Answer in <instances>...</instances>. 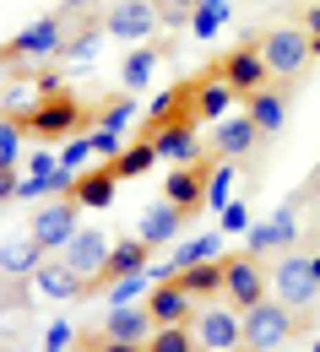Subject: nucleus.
Returning <instances> with one entry per match:
<instances>
[{
  "mask_svg": "<svg viewBox=\"0 0 320 352\" xmlns=\"http://www.w3.org/2000/svg\"><path fill=\"white\" fill-rule=\"evenodd\" d=\"M266 282H272V293L293 309V314L315 309V298H320V276H315V265H310V255H299V250H282Z\"/></svg>",
  "mask_w": 320,
  "mask_h": 352,
  "instance_id": "obj_1",
  "label": "nucleus"
},
{
  "mask_svg": "<svg viewBox=\"0 0 320 352\" xmlns=\"http://www.w3.org/2000/svg\"><path fill=\"white\" fill-rule=\"evenodd\" d=\"M299 331V314L282 304V298H261V304L244 309V347H282L288 336Z\"/></svg>",
  "mask_w": 320,
  "mask_h": 352,
  "instance_id": "obj_2",
  "label": "nucleus"
},
{
  "mask_svg": "<svg viewBox=\"0 0 320 352\" xmlns=\"http://www.w3.org/2000/svg\"><path fill=\"white\" fill-rule=\"evenodd\" d=\"M255 49H261V60H266L272 76H299V71L315 60V49H310V33H304V28H277V33H266Z\"/></svg>",
  "mask_w": 320,
  "mask_h": 352,
  "instance_id": "obj_3",
  "label": "nucleus"
},
{
  "mask_svg": "<svg viewBox=\"0 0 320 352\" xmlns=\"http://www.w3.org/2000/svg\"><path fill=\"white\" fill-rule=\"evenodd\" d=\"M76 212H82V206H76L71 195H54L49 206H39V212H33V228H28V233L44 244L49 255H60V250L76 239V228H82V222H76Z\"/></svg>",
  "mask_w": 320,
  "mask_h": 352,
  "instance_id": "obj_4",
  "label": "nucleus"
},
{
  "mask_svg": "<svg viewBox=\"0 0 320 352\" xmlns=\"http://www.w3.org/2000/svg\"><path fill=\"white\" fill-rule=\"evenodd\" d=\"M293 239H299V212L293 206H277L272 217H255L250 222V233H244V255H282V250H293Z\"/></svg>",
  "mask_w": 320,
  "mask_h": 352,
  "instance_id": "obj_5",
  "label": "nucleus"
},
{
  "mask_svg": "<svg viewBox=\"0 0 320 352\" xmlns=\"http://www.w3.org/2000/svg\"><path fill=\"white\" fill-rule=\"evenodd\" d=\"M190 331H195L201 352H233L244 342V314H233L228 304H206V309H195Z\"/></svg>",
  "mask_w": 320,
  "mask_h": 352,
  "instance_id": "obj_6",
  "label": "nucleus"
},
{
  "mask_svg": "<svg viewBox=\"0 0 320 352\" xmlns=\"http://www.w3.org/2000/svg\"><path fill=\"white\" fill-rule=\"evenodd\" d=\"M28 131L33 135H76V131H87V114H82V103L71 92H49L28 114Z\"/></svg>",
  "mask_w": 320,
  "mask_h": 352,
  "instance_id": "obj_7",
  "label": "nucleus"
},
{
  "mask_svg": "<svg viewBox=\"0 0 320 352\" xmlns=\"http://www.w3.org/2000/svg\"><path fill=\"white\" fill-rule=\"evenodd\" d=\"M109 250H114V239H109L103 228H76V239L60 250V261H65V265H71V271H76V276H82V282L92 287V282L103 276V261H109Z\"/></svg>",
  "mask_w": 320,
  "mask_h": 352,
  "instance_id": "obj_8",
  "label": "nucleus"
},
{
  "mask_svg": "<svg viewBox=\"0 0 320 352\" xmlns=\"http://www.w3.org/2000/svg\"><path fill=\"white\" fill-rule=\"evenodd\" d=\"M158 16H163V11H158L152 0H114V6L103 11V33L136 44V38H152V33H158Z\"/></svg>",
  "mask_w": 320,
  "mask_h": 352,
  "instance_id": "obj_9",
  "label": "nucleus"
},
{
  "mask_svg": "<svg viewBox=\"0 0 320 352\" xmlns=\"http://www.w3.org/2000/svg\"><path fill=\"white\" fill-rule=\"evenodd\" d=\"M65 49V28H60V16H39V22H28L17 38H11V60H49V54H60Z\"/></svg>",
  "mask_w": 320,
  "mask_h": 352,
  "instance_id": "obj_10",
  "label": "nucleus"
},
{
  "mask_svg": "<svg viewBox=\"0 0 320 352\" xmlns=\"http://www.w3.org/2000/svg\"><path fill=\"white\" fill-rule=\"evenodd\" d=\"M152 331H158V320H152L147 304H109V314H103V336L109 342H136V347H147Z\"/></svg>",
  "mask_w": 320,
  "mask_h": 352,
  "instance_id": "obj_11",
  "label": "nucleus"
},
{
  "mask_svg": "<svg viewBox=\"0 0 320 352\" xmlns=\"http://www.w3.org/2000/svg\"><path fill=\"white\" fill-rule=\"evenodd\" d=\"M266 287H272V282H266V271L255 265V255H250V261H244V255H239V261H223V293H228V304L250 309V304L266 298Z\"/></svg>",
  "mask_w": 320,
  "mask_h": 352,
  "instance_id": "obj_12",
  "label": "nucleus"
},
{
  "mask_svg": "<svg viewBox=\"0 0 320 352\" xmlns=\"http://www.w3.org/2000/svg\"><path fill=\"white\" fill-rule=\"evenodd\" d=\"M147 141L158 146V157L163 163H201V141H195V131H190V120H174V125H152L147 131Z\"/></svg>",
  "mask_w": 320,
  "mask_h": 352,
  "instance_id": "obj_13",
  "label": "nucleus"
},
{
  "mask_svg": "<svg viewBox=\"0 0 320 352\" xmlns=\"http://www.w3.org/2000/svg\"><path fill=\"white\" fill-rule=\"evenodd\" d=\"M163 201H174L180 212H201L206 206V168L201 163H180L174 174H163Z\"/></svg>",
  "mask_w": 320,
  "mask_h": 352,
  "instance_id": "obj_14",
  "label": "nucleus"
},
{
  "mask_svg": "<svg viewBox=\"0 0 320 352\" xmlns=\"http://www.w3.org/2000/svg\"><path fill=\"white\" fill-rule=\"evenodd\" d=\"M44 255H49V250L33 239V233H17V239L0 244V276H6V282H22V276L33 282V271L44 265Z\"/></svg>",
  "mask_w": 320,
  "mask_h": 352,
  "instance_id": "obj_15",
  "label": "nucleus"
},
{
  "mask_svg": "<svg viewBox=\"0 0 320 352\" xmlns=\"http://www.w3.org/2000/svg\"><path fill=\"white\" fill-rule=\"evenodd\" d=\"M33 293H44V298H54V304H71V298L87 293V282H82L65 261H44L39 271H33Z\"/></svg>",
  "mask_w": 320,
  "mask_h": 352,
  "instance_id": "obj_16",
  "label": "nucleus"
},
{
  "mask_svg": "<svg viewBox=\"0 0 320 352\" xmlns=\"http://www.w3.org/2000/svg\"><path fill=\"white\" fill-rule=\"evenodd\" d=\"M223 76H228V82L244 92V98H250V92H261L266 82H272V71H266V60H261V49H255V44L233 49L228 60H223Z\"/></svg>",
  "mask_w": 320,
  "mask_h": 352,
  "instance_id": "obj_17",
  "label": "nucleus"
},
{
  "mask_svg": "<svg viewBox=\"0 0 320 352\" xmlns=\"http://www.w3.org/2000/svg\"><path fill=\"white\" fill-rule=\"evenodd\" d=\"M147 265H152V250L141 244L136 233H131V239H114V250H109V261H103V276H98V282L114 287L120 276H136V271H147Z\"/></svg>",
  "mask_w": 320,
  "mask_h": 352,
  "instance_id": "obj_18",
  "label": "nucleus"
},
{
  "mask_svg": "<svg viewBox=\"0 0 320 352\" xmlns=\"http://www.w3.org/2000/svg\"><path fill=\"white\" fill-rule=\"evenodd\" d=\"M255 141H261V125H255L250 114H223V120H217V135H212V146H217L223 157H250Z\"/></svg>",
  "mask_w": 320,
  "mask_h": 352,
  "instance_id": "obj_19",
  "label": "nucleus"
},
{
  "mask_svg": "<svg viewBox=\"0 0 320 352\" xmlns=\"http://www.w3.org/2000/svg\"><path fill=\"white\" fill-rule=\"evenodd\" d=\"M147 309H152L158 325H184V320H195V298L184 293L180 282H158V287L147 293Z\"/></svg>",
  "mask_w": 320,
  "mask_h": 352,
  "instance_id": "obj_20",
  "label": "nucleus"
},
{
  "mask_svg": "<svg viewBox=\"0 0 320 352\" xmlns=\"http://www.w3.org/2000/svg\"><path fill=\"white\" fill-rule=\"evenodd\" d=\"M180 206L174 201H158V206H147L136 222V239L147 244V250H158V244H174V233H180Z\"/></svg>",
  "mask_w": 320,
  "mask_h": 352,
  "instance_id": "obj_21",
  "label": "nucleus"
},
{
  "mask_svg": "<svg viewBox=\"0 0 320 352\" xmlns=\"http://www.w3.org/2000/svg\"><path fill=\"white\" fill-rule=\"evenodd\" d=\"M233 103H239V87H233L228 76H212V82L190 87V109L201 120H223V114H233Z\"/></svg>",
  "mask_w": 320,
  "mask_h": 352,
  "instance_id": "obj_22",
  "label": "nucleus"
},
{
  "mask_svg": "<svg viewBox=\"0 0 320 352\" xmlns=\"http://www.w3.org/2000/svg\"><path fill=\"white\" fill-rule=\"evenodd\" d=\"M114 184H120V174L103 163L98 174H76V190H71V201H76L82 212H103V206L114 201Z\"/></svg>",
  "mask_w": 320,
  "mask_h": 352,
  "instance_id": "obj_23",
  "label": "nucleus"
},
{
  "mask_svg": "<svg viewBox=\"0 0 320 352\" xmlns=\"http://www.w3.org/2000/svg\"><path fill=\"white\" fill-rule=\"evenodd\" d=\"M244 114L261 125V135H272V131H282V120H288V103H282V92H277V87H261V92L244 98Z\"/></svg>",
  "mask_w": 320,
  "mask_h": 352,
  "instance_id": "obj_24",
  "label": "nucleus"
},
{
  "mask_svg": "<svg viewBox=\"0 0 320 352\" xmlns=\"http://www.w3.org/2000/svg\"><path fill=\"white\" fill-rule=\"evenodd\" d=\"M174 282H180V287L190 293V298H212V293H223V261H201V265H184V271L174 276Z\"/></svg>",
  "mask_w": 320,
  "mask_h": 352,
  "instance_id": "obj_25",
  "label": "nucleus"
},
{
  "mask_svg": "<svg viewBox=\"0 0 320 352\" xmlns=\"http://www.w3.org/2000/svg\"><path fill=\"white\" fill-rule=\"evenodd\" d=\"M169 261L180 265H201V261H223V233H195V239H184V244H174V255Z\"/></svg>",
  "mask_w": 320,
  "mask_h": 352,
  "instance_id": "obj_26",
  "label": "nucleus"
},
{
  "mask_svg": "<svg viewBox=\"0 0 320 352\" xmlns=\"http://www.w3.org/2000/svg\"><path fill=\"white\" fill-rule=\"evenodd\" d=\"M228 28V0H195V11H190V33L206 44V38H217Z\"/></svg>",
  "mask_w": 320,
  "mask_h": 352,
  "instance_id": "obj_27",
  "label": "nucleus"
},
{
  "mask_svg": "<svg viewBox=\"0 0 320 352\" xmlns=\"http://www.w3.org/2000/svg\"><path fill=\"white\" fill-rule=\"evenodd\" d=\"M152 163H158V146L141 135V141H131V146H125V152H120L109 168H114L120 179H141V174H152Z\"/></svg>",
  "mask_w": 320,
  "mask_h": 352,
  "instance_id": "obj_28",
  "label": "nucleus"
},
{
  "mask_svg": "<svg viewBox=\"0 0 320 352\" xmlns=\"http://www.w3.org/2000/svg\"><path fill=\"white\" fill-rule=\"evenodd\" d=\"M98 38H103V22L98 28H87V33H76V38H65V49H60V60H65V71H87L92 60H98Z\"/></svg>",
  "mask_w": 320,
  "mask_h": 352,
  "instance_id": "obj_29",
  "label": "nucleus"
},
{
  "mask_svg": "<svg viewBox=\"0 0 320 352\" xmlns=\"http://www.w3.org/2000/svg\"><path fill=\"white\" fill-rule=\"evenodd\" d=\"M152 71H158V44H136L125 54V65H120V82H125V87H147Z\"/></svg>",
  "mask_w": 320,
  "mask_h": 352,
  "instance_id": "obj_30",
  "label": "nucleus"
},
{
  "mask_svg": "<svg viewBox=\"0 0 320 352\" xmlns=\"http://www.w3.org/2000/svg\"><path fill=\"white\" fill-rule=\"evenodd\" d=\"M233 184H239V168H233V157L228 163H217V168H206V212H223L233 201Z\"/></svg>",
  "mask_w": 320,
  "mask_h": 352,
  "instance_id": "obj_31",
  "label": "nucleus"
},
{
  "mask_svg": "<svg viewBox=\"0 0 320 352\" xmlns=\"http://www.w3.org/2000/svg\"><path fill=\"white\" fill-rule=\"evenodd\" d=\"M147 352H201V342H195L190 325H158L152 342H147Z\"/></svg>",
  "mask_w": 320,
  "mask_h": 352,
  "instance_id": "obj_32",
  "label": "nucleus"
},
{
  "mask_svg": "<svg viewBox=\"0 0 320 352\" xmlns=\"http://www.w3.org/2000/svg\"><path fill=\"white\" fill-rule=\"evenodd\" d=\"M39 103H44V87H39V82H17V87H6V98H0V109H6L11 120H28Z\"/></svg>",
  "mask_w": 320,
  "mask_h": 352,
  "instance_id": "obj_33",
  "label": "nucleus"
},
{
  "mask_svg": "<svg viewBox=\"0 0 320 352\" xmlns=\"http://www.w3.org/2000/svg\"><path fill=\"white\" fill-rule=\"evenodd\" d=\"M22 146H28V125L22 120H0V168H17V157H22Z\"/></svg>",
  "mask_w": 320,
  "mask_h": 352,
  "instance_id": "obj_34",
  "label": "nucleus"
},
{
  "mask_svg": "<svg viewBox=\"0 0 320 352\" xmlns=\"http://www.w3.org/2000/svg\"><path fill=\"white\" fill-rule=\"evenodd\" d=\"M54 157H60V168H71V174H82V168H87V157H98V152H92V135H87V131L65 135Z\"/></svg>",
  "mask_w": 320,
  "mask_h": 352,
  "instance_id": "obj_35",
  "label": "nucleus"
},
{
  "mask_svg": "<svg viewBox=\"0 0 320 352\" xmlns=\"http://www.w3.org/2000/svg\"><path fill=\"white\" fill-rule=\"evenodd\" d=\"M180 103H190V92H158L152 109H147V120H152V125H174V120H180Z\"/></svg>",
  "mask_w": 320,
  "mask_h": 352,
  "instance_id": "obj_36",
  "label": "nucleus"
},
{
  "mask_svg": "<svg viewBox=\"0 0 320 352\" xmlns=\"http://www.w3.org/2000/svg\"><path fill=\"white\" fill-rule=\"evenodd\" d=\"M141 293H152V276H147V271H136V276H120V282L109 287V304H136Z\"/></svg>",
  "mask_w": 320,
  "mask_h": 352,
  "instance_id": "obj_37",
  "label": "nucleus"
},
{
  "mask_svg": "<svg viewBox=\"0 0 320 352\" xmlns=\"http://www.w3.org/2000/svg\"><path fill=\"white\" fill-rule=\"evenodd\" d=\"M87 135H92V152H98L103 163H114V157L125 152V131H109V125H92Z\"/></svg>",
  "mask_w": 320,
  "mask_h": 352,
  "instance_id": "obj_38",
  "label": "nucleus"
},
{
  "mask_svg": "<svg viewBox=\"0 0 320 352\" xmlns=\"http://www.w3.org/2000/svg\"><path fill=\"white\" fill-rule=\"evenodd\" d=\"M217 217H223V222H217V233H250V222H255L244 201H228V206H223Z\"/></svg>",
  "mask_w": 320,
  "mask_h": 352,
  "instance_id": "obj_39",
  "label": "nucleus"
},
{
  "mask_svg": "<svg viewBox=\"0 0 320 352\" xmlns=\"http://www.w3.org/2000/svg\"><path fill=\"white\" fill-rule=\"evenodd\" d=\"M131 120H136V103L131 98H120V103H109L98 114V125H109V131H131Z\"/></svg>",
  "mask_w": 320,
  "mask_h": 352,
  "instance_id": "obj_40",
  "label": "nucleus"
},
{
  "mask_svg": "<svg viewBox=\"0 0 320 352\" xmlns=\"http://www.w3.org/2000/svg\"><path fill=\"white\" fill-rule=\"evenodd\" d=\"M44 195H54L49 174H17V201H44Z\"/></svg>",
  "mask_w": 320,
  "mask_h": 352,
  "instance_id": "obj_41",
  "label": "nucleus"
},
{
  "mask_svg": "<svg viewBox=\"0 0 320 352\" xmlns=\"http://www.w3.org/2000/svg\"><path fill=\"white\" fill-rule=\"evenodd\" d=\"M44 352H71V320H49V331H44Z\"/></svg>",
  "mask_w": 320,
  "mask_h": 352,
  "instance_id": "obj_42",
  "label": "nucleus"
},
{
  "mask_svg": "<svg viewBox=\"0 0 320 352\" xmlns=\"http://www.w3.org/2000/svg\"><path fill=\"white\" fill-rule=\"evenodd\" d=\"M87 347H92V352H147V347H136V342H109V336H103V331H98V336H92Z\"/></svg>",
  "mask_w": 320,
  "mask_h": 352,
  "instance_id": "obj_43",
  "label": "nucleus"
},
{
  "mask_svg": "<svg viewBox=\"0 0 320 352\" xmlns=\"http://www.w3.org/2000/svg\"><path fill=\"white\" fill-rule=\"evenodd\" d=\"M54 168H60L54 152H33V157H28V174H54Z\"/></svg>",
  "mask_w": 320,
  "mask_h": 352,
  "instance_id": "obj_44",
  "label": "nucleus"
},
{
  "mask_svg": "<svg viewBox=\"0 0 320 352\" xmlns=\"http://www.w3.org/2000/svg\"><path fill=\"white\" fill-rule=\"evenodd\" d=\"M158 11H163V16H190L195 0H158Z\"/></svg>",
  "mask_w": 320,
  "mask_h": 352,
  "instance_id": "obj_45",
  "label": "nucleus"
},
{
  "mask_svg": "<svg viewBox=\"0 0 320 352\" xmlns=\"http://www.w3.org/2000/svg\"><path fill=\"white\" fill-rule=\"evenodd\" d=\"M0 201H17V168H0Z\"/></svg>",
  "mask_w": 320,
  "mask_h": 352,
  "instance_id": "obj_46",
  "label": "nucleus"
},
{
  "mask_svg": "<svg viewBox=\"0 0 320 352\" xmlns=\"http://www.w3.org/2000/svg\"><path fill=\"white\" fill-rule=\"evenodd\" d=\"M299 28H304L310 38H320V0H315V6H310V11H304V22H299Z\"/></svg>",
  "mask_w": 320,
  "mask_h": 352,
  "instance_id": "obj_47",
  "label": "nucleus"
},
{
  "mask_svg": "<svg viewBox=\"0 0 320 352\" xmlns=\"http://www.w3.org/2000/svg\"><path fill=\"white\" fill-rule=\"evenodd\" d=\"M60 6H65V11H82V6H87V0H60Z\"/></svg>",
  "mask_w": 320,
  "mask_h": 352,
  "instance_id": "obj_48",
  "label": "nucleus"
},
{
  "mask_svg": "<svg viewBox=\"0 0 320 352\" xmlns=\"http://www.w3.org/2000/svg\"><path fill=\"white\" fill-rule=\"evenodd\" d=\"M310 265H315V276H320V255H310Z\"/></svg>",
  "mask_w": 320,
  "mask_h": 352,
  "instance_id": "obj_49",
  "label": "nucleus"
},
{
  "mask_svg": "<svg viewBox=\"0 0 320 352\" xmlns=\"http://www.w3.org/2000/svg\"><path fill=\"white\" fill-rule=\"evenodd\" d=\"M310 49H315V60H320V38H310Z\"/></svg>",
  "mask_w": 320,
  "mask_h": 352,
  "instance_id": "obj_50",
  "label": "nucleus"
},
{
  "mask_svg": "<svg viewBox=\"0 0 320 352\" xmlns=\"http://www.w3.org/2000/svg\"><path fill=\"white\" fill-rule=\"evenodd\" d=\"M250 352H277V347H250Z\"/></svg>",
  "mask_w": 320,
  "mask_h": 352,
  "instance_id": "obj_51",
  "label": "nucleus"
},
{
  "mask_svg": "<svg viewBox=\"0 0 320 352\" xmlns=\"http://www.w3.org/2000/svg\"><path fill=\"white\" fill-rule=\"evenodd\" d=\"M71 352H92V347H71Z\"/></svg>",
  "mask_w": 320,
  "mask_h": 352,
  "instance_id": "obj_52",
  "label": "nucleus"
},
{
  "mask_svg": "<svg viewBox=\"0 0 320 352\" xmlns=\"http://www.w3.org/2000/svg\"><path fill=\"white\" fill-rule=\"evenodd\" d=\"M310 352H320V342H315V347H310Z\"/></svg>",
  "mask_w": 320,
  "mask_h": 352,
  "instance_id": "obj_53",
  "label": "nucleus"
}]
</instances>
